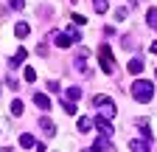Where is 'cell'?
<instances>
[{"instance_id":"cell-1","label":"cell","mask_w":157,"mask_h":152,"mask_svg":"<svg viewBox=\"0 0 157 152\" xmlns=\"http://www.w3.org/2000/svg\"><path fill=\"white\" fill-rule=\"evenodd\" d=\"M93 104H95V110H98V118H104V121H112V118L118 116V104H115L109 96H95Z\"/></svg>"},{"instance_id":"cell-2","label":"cell","mask_w":157,"mask_h":152,"mask_svg":"<svg viewBox=\"0 0 157 152\" xmlns=\"http://www.w3.org/2000/svg\"><path fill=\"white\" fill-rule=\"evenodd\" d=\"M132 96L137 99V102H151V96H154V85L151 82H146V79H135L132 82Z\"/></svg>"},{"instance_id":"cell-3","label":"cell","mask_w":157,"mask_h":152,"mask_svg":"<svg viewBox=\"0 0 157 152\" xmlns=\"http://www.w3.org/2000/svg\"><path fill=\"white\" fill-rule=\"evenodd\" d=\"M98 62H101V70L104 73H115V56H112V48L109 45L98 48Z\"/></svg>"},{"instance_id":"cell-4","label":"cell","mask_w":157,"mask_h":152,"mask_svg":"<svg viewBox=\"0 0 157 152\" xmlns=\"http://www.w3.org/2000/svg\"><path fill=\"white\" fill-rule=\"evenodd\" d=\"M53 42H56V48H62V51H65V48H70L76 40H73V34L67 31V34H56V37H53Z\"/></svg>"},{"instance_id":"cell-5","label":"cell","mask_w":157,"mask_h":152,"mask_svg":"<svg viewBox=\"0 0 157 152\" xmlns=\"http://www.w3.org/2000/svg\"><path fill=\"white\" fill-rule=\"evenodd\" d=\"M95 127H98V138H112V124L109 121L95 118Z\"/></svg>"},{"instance_id":"cell-6","label":"cell","mask_w":157,"mask_h":152,"mask_svg":"<svg viewBox=\"0 0 157 152\" xmlns=\"http://www.w3.org/2000/svg\"><path fill=\"white\" fill-rule=\"evenodd\" d=\"M39 127H42V132H45L48 138H53V135H56V124H53L48 116H42V118H39Z\"/></svg>"},{"instance_id":"cell-7","label":"cell","mask_w":157,"mask_h":152,"mask_svg":"<svg viewBox=\"0 0 157 152\" xmlns=\"http://www.w3.org/2000/svg\"><path fill=\"white\" fill-rule=\"evenodd\" d=\"M25 56H28V51H25V48H17V54H14L11 59H9V68H17V65H23V62H25Z\"/></svg>"},{"instance_id":"cell-8","label":"cell","mask_w":157,"mask_h":152,"mask_svg":"<svg viewBox=\"0 0 157 152\" xmlns=\"http://www.w3.org/2000/svg\"><path fill=\"white\" fill-rule=\"evenodd\" d=\"M93 127H95V121H93V118H87V116H82V118H78V124H76V130H78V132H90Z\"/></svg>"},{"instance_id":"cell-9","label":"cell","mask_w":157,"mask_h":152,"mask_svg":"<svg viewBox=\"0 0 157 152\" xmlns=\"http://www.w3.org/2000/svg\"><path fill=\"white\" fill-rule=\"evenodd\" d=\"M36 138L34 135H28V132H25V135H20V146H23V149H36Z\"/></svg>"},{"instance_id":"cell-10","label":"cell","mask_w":157,"mask_h":152,"mask_svg":"<svg viewBox=\"0 0 157 152\" xmlns=\"http://www.w3.org/2000/svg\"><path fill=\"white\" fill-rule=\"evenodd\" d=\"M34 104H36L39 110H51V99L45 96V93H36V96H34Z\"/></svg>"},{"instance_id":"cell-11","label":"cell","mask_w":157,"mask_h":152,"mask_svg":"<svg viewBox=\"0 0 157 152\" xmlns=\"http://www.w3.org/2000/svg\"><path fill=\"white\" fill-rule=\"evenodd\" d=\"M126 68H129V73H135V76H137V73H143V68H146V65H143V59H137V56H135V59H129V65H126Z\"/></svg>"},{"instance_id":"cell-12","label":"cell","mask_w":157,"mask_h":152,"mask_svg":"<svg viewBox=\"0 0 157 152\" xmlns=\"http://www.w3.org/2000/svg\"><path fill=\"white\" fill-rule=\"evenodd\" d=\"M129 149H132V152H146V149H149V138H146V141H140V138L129 141Z\"/></svg>"},{"instance_id":"cell-13","label":"cell","mask_w":157,"mask_h":152,"mask_svg":"<svg viewBox=\"0 0 157 152\" xmlns=\"http://www.w3.org/2000/svg\"><path fill=\"white\" fill-rule=\"evenodd\" d=\"M14 34L20 37V40H25V37L31 34V26H28V23H17V26H14Z\"/></svg>"},{"instance_id":"cell-14","label":"cell","mask_w":157,"mask_h":152,"mask_svg":"<svg viewBox=\"0 0 157 152\" xmlns=\"http://www.w3.org/2000/svg\"><path fill=\"white\" fill-rule=\"evenodd\" d=\"M65 99L78 102V99H82V87H67V90H65Z\"/></svg>"},{"instance_id":"cell-15","label":"cell","mask_w":157,"mask_h":152,"mask_svg":"<svg viewBox=\"0 0 157 152\" xmlns=\"http://www.w3.org/2000/svg\"><path fill=\"white\" fill-rule=\"evenodd\" d=\"M146 23L157 31V9H149V14H146Z\"/></svg>"},{"instance_id":"cell-16","label":"cell","mask_w":157,"mask_h":152,"mask_svg":"<svg viewBox=\"0 0 157 152\" xmlns=\"http://www.w3.org/2000/svg\"><path fill=\"white\" fill-rule=\"evenodd\" d=\"M93 9H95L98 14H104V11L109 9V3H107V0H93Z\"/></svg>"},{"instance_id":"cell-17","label":"cell","mask_w":157,"mask_h":152,"mask_svg":"<svg viewBox=\"0 0 157 152\" xmlns=\"http://www.w3.org/2000/svg\"><path fill=\"white\" fill-rule=\"evenodd\" d=\"M11 116H23V102H20V99L11 102Z\"/></svg>"},{"instance_id":"cell-18","label":"cell","mask_w":157,"mask_h":152,"mask_svg":"<svg viewBox=\"0 0 157 152\" xmlns=\"http://www.w3.org/2000/svg\"><path fill=\"white\" fill-rule=\"evenodd\" d=\"M23 76H25V82H36V70H34L31 65H28V68L23 70Z\"/></svg>"},{"instance_id":"cell-19","label":"cell","mask_w":157,"mask_h":152,"mask_svg":"<svg viewBox=\"0 0 157 152\" xmlns=\"http://www.w3.org/2000/svg\"><path fill=\"white\" fill-rule=\"evenodd\" d=\"M62 107H65V113H67V116H76V104H73L70 99H65V104H62Z\"/></svg>"},{"instance_id":"cell-20","label":"cell","mask_w":157,"mask_h":152,"mask_svg":"<svg viewBox=\"0 0 157 152\" xmlns=\"http://www.w3.org/2000/svg\"><path fill=\"white\" fill-rule=\"evenodd\" d=\"M9 6H11L14 11H23V9H25V0H9Z\"/></svg>"},{"instance_id":"cell-21","label":"cell","mask_w":157,"mask_h":152,"mask_svg":"<svg viewBox=\"0 0 157 152\" xmlns=\"http://www.w3.org/2000/svg\"><path fill=\"white\" fill-rule=\"evenodd\" d=\"M73 23H76V26H84L87 20H84V17H82V14H76V11H73Z\"/></svg>"},{"instance_id":"cell-22","label":"cell","mask_w":157,"mask_h":152,"mask_svg":"<svg viewBox=\"0 0 157 152\" xmlns=\"http://www.w3.org/2000/svg\"><path fill=\"white\" fill-rule=\"evenodd\" d=\"M48 87H51V90H53V93H59V90H62V85H59V82H53V79H51V82H48Z\"/></svg>"},{"instance_id":"cell-23","label":"cell","mask_w":157,"mask_h":152,"mask_svg":"<svg viewBox=\"0 0 157 152\" xmlns=\"http://www.w3.org/2000/svg\"><path fill=\"white\" fill-rule=\"evenodd\" d=\"M149 51H151V54L157 56V42H151V48H149Z\"/></svg>"}]
</instances>
